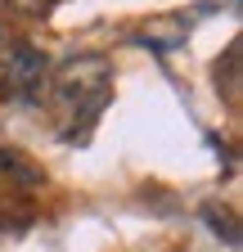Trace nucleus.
Wrapping results in <instances>:
<instances>
[{
	"label": "nucleus",
	"mask_w": 243,
	"mask_h": 252,
	"mask_svg": "<svg viewBox=\"0 0 243 252\" xmlns=\"http://www.w3.org/2000/svg\"><path fill=\"white\" fill-rule=\"evenodd\" d=\"M45 94H50V108H54V122H59V135L81 140L104 117V108L113 99V63L99 59V54L63 59L59 68H50Z\"/></svg>",
	"instance_id": "f257e3e1"
},
{
	"label": "nucleus",
	"mask_w": 243,
	"mask_h": 252,
	"mask_svg": "<svg viewBox=\"0 0 243 252\" xmlns=\"http://www.w3.org/2000/svg\"><path fill=\"white\" fill-rule=\"evenodd\" d=\"M45 185L41 167H32L23 153L0 149V230H23L36 216V189Z\"/></svg>",
	"instance_id": "f03ea898"
},
{
	"label": "nucleus",
	"mask_w": 243,
	"mask_h": 252,
	"mask_svg": "<svg viewBox=\"0 0 243 252\" xmlns=\"http://www.w3.org/2000/svg\"><path fill=\"white\" fill-rule=\"evenodd\" d=\"M50 54L36 50L32 41H0V90L18 99H41L50 81Z\"/></svg>",
	"instance_id": "7ed1b4c3"
},
{
	"label": "nucleus",
	"mask_w": 243,
	"mask_h": 252,
	"mask_svg": "<svg viewBox=\"0 0 243 252\" xmlns=\"http://www.w3.org/2000/svg\"><path fill=\"white\" fill-rule=\"evenodd\" d=\"M203 220H207V225L216 230L230 248L239 243V225H234V216H230V212H216V203H203Z\"/></svg>",
	"instance_id": "20e7f679"
},
{
	"label": "nucleus",
	"mask_w": 243,
	"mask_h": 252,
	"mask_svg": "<svg viewBox=\"0 0 243 252\" xmlns=\"http://www.w3.org/2000/svg\"><path fill=\"white\" fill-rule=\"evenodd\" d=\"M5 5L14 14H27V18H36V14H50L54 9V0H5Z\"/></svg>",
	"instance_id": "39448f33"
},
{
	"label": "nucleus",
	"mask_w": 243,
	"mask_h": 252,
	"mask_svg": "<svg viewBox=\"0 0 243 252\" xmlns=\"http://www.w3.org/2000/svg\"><path fill=\"white\" fill-rule=\"evenodd\" d=\"M0 41H5V23H0Z\"/></svg>",
	"instance_id": "423d86ee"
}]
</instances>
